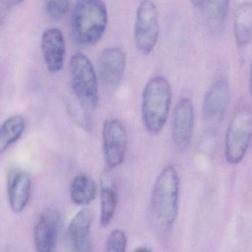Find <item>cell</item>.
Listing matches in <instances>:
<instances>
[{
	"mask_svg": "<svg viewBox=\"0 0 252 252\" xmlns=\"http://www.w3.org/2000/svg\"><path fill=\"white\" fill-rule=\"evenodd\" d=\"M127 238L124 231L116 229L112 230L108 236L105 244V251L124 252L127 248Z\"/></svg>",
	"mask_w": 252,
	"mask_h": 252,
	"instance_id": "22",
	"label": "cell"
},
{
	"mask_svg": "<svg viewBox=\"0 0 252 252\" xmlns=\"http://www.w3.org/2000/svg\"><path fill=\"white\" fill-rule=\"evenodd\" d=\"M71 90L90 110L97 109L99 103L98 83L95 69L86 55L77 53L71 57Z\"/></svg>",
	"mask_w": 252,
	"mask_h": 252,
	"instance_id": "4",
	"label": "cell"
},
{
	"mask_svg": "<svg viewBox=\"0 0 252 252\" xmlns=\"http://www.w3.org/2000/svg\"><path fill=\"white\" fill-rule=\"evenodd\" d=\"M103 152L109 169L119 167L125 160L127 136L125 126L119 120L109 118L103 127Z\"/></svg>",
	"mask_w": 252,
	"mask_h": 252,
	"instance_id": "7",
	"label": "cell"
},
{
	"mask_svg": "<svg viewBox=\"0 0 252 252\" xmlns=\"http://www.w3.org/2000/svg\"><path fill=\"white\" fill-rule=\"evenodd\" d=\"M127 56L121 47H111L100 53L97 61V72L100 83L106 89L119 85L125 74Z\"/></svg>",
	"mask_w": 252,
	"mask_h": 252,
	"instance_id": "8",
	"label": "cell"
},
{
	"mask_svg": "<svg viewBox=\"0 0 252 252\" xmlns=\"http://www.w3.org/2000/svg\"><path fill=\"white\" fill-rule=\"evenodd\" d=\"M234 36L240 47H247L251 43L252 3H244L237 9L234 18Z\"/></svg>",
	"mask_w": 252,
	"mask_h": 252,
	"instance_id": "17",
	"label": "cell"
},
{
	"mask_svg": "<svg viewBox=\"0 0 252 252\" xmlns=\"http://www.w3.org/2000/svg\"><path fill=\"white\" fill-rule=\"evenodd\" d=\"M44 6L49 17L60 20L69 11L70 0H44Z\"/></svg>",
	"mask_w": 252,
	"mask_h": 252,
	"instance_id": "21",
	"label": "cell"
},
{
	"mask_svg": "<svg viewBox=\"0 0 252 252\" xmlns=\"http://www.w3.org/2000/svg\"><path fill=\"white\" fill-rule=\"evenodd\" d=\"M31 178L22 170L11 172L7 179V198L10 210L16 214L26 208L31 195Z\"/></svg>",
	"mask_w": 252,
	"mask_h": 252,
	"instance_id": "13",
	"label": "cell"
},
{
	"mask_svg": "<svg viewBox=\"0 0 252 252\" xmlns=\"http://www.w3.org/2000/svg\"><path fill=\"white\" fill-rule=\"evenodd\" d=\"M171 101V85L164 77H153L145 84L141 109L144 126L151 135L158 134L165 126Z\"/></svg>",
	"mask_w": 252,
	"mask_h": 252,
	"instance_id": "3",
	"label": "cell"
},
{
	"mask_svg": "<svg viewBox=\"0 0 252 252\" xmlns=\"http://www.w3.org/2000/svg\"><path fill=\"white\" fill-rule=\"evenodd\" d=\"M93 221V212L89 208H84L78 212L71 220L67 229V239L73 251L90 250Z\"/></svg>",
	"mask_w": 252,
	"mask_h": 252,
	"instance_id": "14",
	"label": "cell"
},
{
	"mask_svg": "<svg viewBox=\"0 0 252 252\" xmlns=\"http://www.w3.org/2000/svg\"><path fill=\"white\" fill-rule=\"evenodd\" d=\"M179 191V173L174 166H167L156 180L151 200L153 217L164 230H170L177 219Z\"/></svg>",
	"mask_w": 252,
	"mask_h": 252,
	"instance_id": "1",
	"label": "cell"
},
{
	"mask_svg": "<svg viewBox=\"0 0 252 252\" xmlns=\"http://www.w3.org/2000/svg\"><path fill=\"white\" fill-rule=\"evenodd\" d=\"M41 47L47 71L53 74L60 72L66 55V44L62 31L56 28L45 30L41 36Z\"/></svg>",
	"mask_w": 252,
	"mask_h": 252,
	"instance_id": "12",
	"label": "cell"
},
{
	"mask_svg": "<svg viewBox=\"0 0 252 252\" xmlns=\"http://www.w3.org/2000/svg\"><path fill=\"white\" fill-rule=\"evenodd\" d=\"M118 204V192L115 181L108 175L102 176L100 222L102 227L110 224Z\"/></svg>",
	"mask_w": 252,
	"mask_h": 252,
	"instance_id": "16",
	"label": "cell"
},
{
	"mask_svg": "<svg viewBox=\"0 0 252 252\" xmlns=\"http://www.w3.org/2000/svg\"><path fill=\"white\" fill-rule=\"evenodd\" d=\"M10 1H11L13 7H14V6L19 5V4L23 2L24 0H10Z\"/></svg>",
	"mask_w": 252,
	"mask_h": 252,
	"instance_id": "27",
	"label": "cell"
},
{
	"mask_svg": "<svg viewBox=\"0 0 252 252\" xmlns=\"http://www.w3.org/2000/svg\"><path fill=\"white\" fill-rule=\"evenodd\" d=\"M25 129V118L19 115H12L0 124V156L22 137Z\"/></svg>",
	"mask_w": 252,
	"mask_h": 252,
	"instance_id": "19",
	"label": "cell"
},
{
	"mask_svg": "<svg viewBox=\"0 0 252 252\" xmlns=\"http://www.w3.org/2000/svg\"><path fill=\"white\" fill-rule=\"evenodd\" d=\"M97 184L86 174L75 176L70 186V198L77 206H86L94 201L97 195Z\"/></svg>",
	"mask_w": 252,
	"mask_h": 252,
	"instance_id": "18",
	"label": "cell"
},
{
	"mask_svg": "<svg viewBox=\"0 0 252 252\" xmlns=\"http://www.w3.org/2000/svg\"><path fill=\"white\" fill-rule=\"evenodd\" d=\"M252 139V109L244 107L232 117L225 139V157L231 164L242 161Z\"/></svg>",
	"mask_w": 252,
	"mask_h": 252,
	"instance_id": "5",
	"label": "cell"
},
{
	"mask_svg": "<svg viewBox=\"0 0 252 252\" xmlns=\"http://www.w3.org/2000/svg\"><path fill=\"white\" fill-rule=\"evenodd\" d=\"M194 6H196V7H199V6L202 5L203 2H204V0H189Z\"/></svg>",
	"mask_w": 252,
	"mask_h": 252,
	"instance_id": "24",
	"label": "cell"
},
{
	"mask_svg": "<svg viewBox=\"0 0 252 252\" xmlns=\"http://www.w3.org/2000/svg\"><path fill=\"white\" fill-rule=\"evenodd\" d=\"M108 25V10L103 0H78L72 10L71 31L80 45L97 44Z\"/></svg>",
	"mask_w": 252,
	"mask_h": 252,
	"instance_id": "2",
	"label": "cell"
},
{
	"mask_svg": "<svg viewBox=\"0 0 252 252\" xmlns=\"http://www.w3.org/2000/svg\"><path fill=\"white\" fill-rule=\"evenodd\" d=\"M159 36L158 12L152 0H142L136 9L133 38L141 54L148 56L155 48Z\"/></svg>",
	"mask_w": 252,
	"mask_h": 252,
	"instance_id": "6",
	"label": "cell"
},
{
	"mask_svg": "<svg viewBox=\"0 0 252 252\" xmlns=\"http://www.w3.org/2000/svg\"><path fill=\"white\" fill-rule=\"evenodd\" d=\"M13 7L10 0H0V25L5 23Z\"/></svg>",
	"mask_w": 252,
	"mask_h": 252,
	"instance_id": "23",
	"label": "cell"
},
{
	"mask_svg": "<svg viewBox=\"0 0 252 252\" xmlns=\"http://www.w3.org/2000/svg\"><path fill=\"white\" fill-rule=\"evenodd\" d=\"M250 92L252 97V64L251 67V71H250Z\"/></svg>",
	"mask_w": 252,
	"mask_h": 252,
	"instance_id": "25",
	"label": "cell"
},
{
	"mask_svg": "<svg viewBox=\"0 0 252 252\" xmlns=\"http://www.w3.org/2000/svg\"><path fill=\"white\" fill-rule=\"evenodd\" d=\"M195 127V109L188 98L179 101L172 118V138L181 150L187 149L192 142Z\"/></svg>",
	"mask_w": 252,
	"mask_h": 252,
	"instance_id": "9",
	"label": "cell"
},
{
	"mask_svg": "<svg viewBox=\"0 0 252 252\" xmlns=\"http://www.w3.org/2000/svg\"><path fill=\"white\" fill-rule=\"evenodd\" d=\"M230 87L227 81L219 80L207 90L203 102L204 121L210 125H217L223 120L230 101Z\"/></svg>",
	"mask_w": 252,
	"mask_h": 252,
	"instance_id": "11",
	"label": "cell"
},
{
	"mask_svg": "<svg viewBox=\"0 0 252 252\" xmlns=\"http://www.w3.org/2000/svg\"><path fill=\"white\" fill-rule=\"evenodd\" d=\"M66 109L72 121H75L78 126L84 129L90 128V115L89 114L90 109H87L81 101L78 99L71 90L66 94Z\"/></svg>",
	"mask_w": 252,
	"mask_h": 252,
	"instance_id": "20",
	"label": "cell"
},
{
	"mask_svg": "<svg viewBox=\"0 0 252 252\" xmlns=\"http://www.w3.org/2000/svg\"><path fill=\"white\" fill-rule=\"evenodd\" d=\"M136 252H150L151 250L150 249L147 248V247H140L139 248L136 249L135 250Z\"/></svg>",
	"mask_w": 252,
	"mask_h": 252,
	"instance_id": "26",
	"label": "cell"
},
{
	"mask_svg": "<svg viewBox=\"0 0 252 252\" xmlns=\"http://www.w3.org/2000/svg\"><path fill=\"white\" fill-rule=\"evenodd\" d=\"M61 216L55 208L44 210L34 226L33 240L38 252L55 251L59 239Z\"/></svg>",
	"mask_w": 252,
	"mask_h": 252,
	"instance_id": "10",
	"label": "cell"
},
{
	"mask_svg": "<svg viewBox=\"0 0 252 252\" xmlns=\"http://www.w3.org/2000/svg\"><path fill=\"white\" fill-rule=\"evenodd\" d=\"M230 0H204L203 19L207 30L213 34L223 31L229 13Z\"/></svg>",
	"mask_w": 252,
	"mask_h": 252,
	"instance_id": "15",
	"label": "cell"
}]
</instances>
